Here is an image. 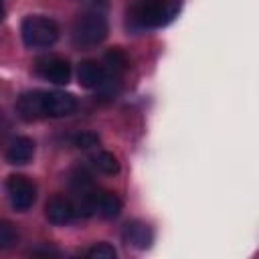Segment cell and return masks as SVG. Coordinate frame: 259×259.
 Returning a JSON list of instances; mask_svg holds the SVG:
<instances>
[{"instance_id": "4", "label": "cell", "mask_w": 259, "mask_h": 259, "mask_svg": "<svg viewBox=\"0 0 259 259\" xmlns=\"http://www.w3.org/2000/svg\"><path fill=\"white\" fill-rule=\"evenodd\" d=\"M6 192L10 198V204L14 210L18 212H26L34 200H36V186L32 184V180H28L22 174H12L6 180Z\"/></svg>"}, {"instance_id": "5", "label": "cell", "mask_w": 259, "mask_h": 259, "mask_svg": "<svg viewBox=\"0 0 259 259\" xmlns=\"http://www.w3.org/2000/svg\"><path fill=\"white\" fill-rule=\"evenodd\" d=\"M34 71L45 81L55 85H67L71 81V65L67 59L57 55H42L34 61Z\"/></svg>"}, {"instance_id": "12", "label": "cell", "mask_w": 259, "mask_h": 259, "mask_svg": "<svg viewBox=\"0 0 259 259\" xmlns=\"http://www.w3.org/2000/svg\"><path fill=\"white\" fill-rule=\"evenodd\" d=\"M79 85L85 89H97L105 81V69L97 61H81L77 67Z\"/></svg>"}, {"instance_id": "9", "label": "cell", "mask_w": 259, "mask_h": 259, "mask_svg": "<svg viewBox=\"0 0 259 259\" xmlns=\"http://www.w3.org/2000/svg\"><path fill=\"white\" fill-rule=\"evenodd\" d=\"M16 113L22 121L42 119V91H26L16 99Z\"/></svg>"}, {"instance_id": "17", "label": "cell", "mask_w": 259, "mask_h": 259, "mask_svg": "<svg viewBox=\"0 0 259 259\" xmlns=\"http://www.w3.org/2000/svg\"><path fill=\"white\" fill-rule=\"evenodd\" d=\"M73 144H75L77 148L87 150V148H93V146L99 144V136H97V134H91V132H81V134H77V136L73 138Z\"/></svg>"}, {"instance_id": "8", "label": "cell", "mask_w": 259, "mask_h": 259, "mask_svg": "<svg viewBox=\"0 0 259 259\" xmlns=\"http://www.w3.org/2000/svg\"><path fill=\"white\" fill-rule=\"evenodd\" d=\"M121 239H123L125 245L144 251V249H148L152 245L154 235H152V229L146 223H142V221H130L123 227V231H121Z\"/></svg>"}, {"instance_id": "2", "label": "cell", "mask_w": 259, "mask_h": 259, "mask_svg": "<svg viewBox=\"0 0 259 259\" xmlns=\"http://www.w3.org/2000/svg\"><path fill=\"white\" fill-rule=\"evenodd\" d=\"M107 32H109V22L105 12L99 8H89L73 24V45L79 49L97 47L99 42L105 40Z\"/></svg>"}, {"instance_id": "7", "label": "cell", "mask_w": 259, "mask_h": 259, "mask_svg": "<svg viewBox=\"0 0 259 259\" xmlns=\"http://www.w3.org/2000/svg\"><path fill=\"white\" fill-rule=\"evenodd\" d=\"M45 217L53 225H67V223H71L75 219V210H73L71 198H67L63 194L51 196L47 200V204H45Z\"/></svg>"}, {"instance_id": "11", "label": "cell", "mask_w": 259, "mask_h": 259, "mask_svg": "<svg viewBox=\"0 0 259 259\" xmlns=\"http://www.w3.org/2000/svg\"><path fill=\"white\" fill-rule=\"evenodd\" d=\"M34 156V142L26 136L14 138L6 148V162L12 166H24Z\"/></svg>"}, {"instance_id": "10", "label": "cell", "mask_w": 259, "mask_h": 259, "mask_svg": "<svg viewBox=\"0 0 259 259\" xmlns=\"http://www.w3.org/2000/svg\"><path fill=\"white\" fill-rule=\"evenodd\" d=\"M93 214H99L101 219H115L121 212V200L117 194L109 190H97L93 192Z\"/></svg>"}, {"instance_id": "6", "label": "cell", "mask_w": 259, "mask_h": 259, "mask_svg": "<svg viewBox=\"0 0 259 259\" xmlns=\"http://www.w3.org/2000/svg\"><path fill=\"white\" fill-rule=\"evenodd\" d=\"M77 99L65 91H42V115L45 117H67L75 113Z\"/></svg>"}, {"instance_id": "14", "label": "cell", "mask_w": 259, "mask_h": 259, "mask_svg": "<svg viewBox=\"0 0 259 259\" xmlns=\"http://www.w3.org/2000/svg\"><path fill=\"white\" fill-rule=\"evenodd\" d=\"M91 162H93V166H95L99 172H103V174H117V172H119V162H117V158H115L111 152H107V150L95 152V154L91 156Z\"/></svg>"}, {"instance_id": "13", "label": "cell", "mask_w": 259, "mask_h": 259, "mask_svg": "<svg viewBox=\"0 0 259 259\" xmlns=\"http://www.w3.org/2000/svg\"><path fill=\"white\" fill-rule=\"evenodd\" d=\"M127 65H130V59H127V55L121 49H111L109 53H105V65H103V69H105L107 75L121 79V75L125 73Z\"/></svg>"}, {"instance_id": "15", "label": "cell", "mask_w": 259, "mask_h": 259, "mask_svg": "<svg viewBox=\"0 0 259 259\" xmlns=\"http://www.w3.org/2000/svg\"><path fill=\"white\" fill-rule=\"evenodd\" d=\"M16 243H18V231H16V227L10 221L0 219V251L12 249Z\"/></svg>"}, {"instance_id": "1", "label": "cell", "mask_w": 259, "mask_h": 259, "mask_svg": "<svg viewBox=\"0 0 259 259\" xmlns=\"http://www.w3.org/2000/svg\"><path fill=\"white\" fill-rule=\"evenodd\" d=\"M182 8L180 0H130L125 6V28L134 34L170 24Z\"/></svg>"}, {"instance_id": "16", "label": "cell", "mask_w": 259, "mask_h": 259, "mask_svg": "<svg viewBox=\"0 0 259 259\" xmlns=\"http://www.w3.org/2000/svg\"><path fill=\"white\" fill-rule=\"evenodd\" d=\"M85 255L89 259H115L117 257V251L109 243H95L91 249H87Z\"/></svg>"}, {"instance_id": "3", "label": "cell", "mask_w": 259, "mask_h": 259, "mask_svg": "<svg viewBox=\"0 0 259 259\" xmlns=\"http://www.w3.org/2000/svg\"><path fill=\"white\" fill-rule=\"evenodd\" d=\"M20 36L28 49H45L59 38V24L53 18L30 14L20 24Z\"/></svg>"}, {"instance_id": "18", "label": "cell", "mask_w": 259, "mask_h": 259, "mask_svg": "<svg viewBox=\"0 0 259 259\" xmlns=\"http://www.w3.org/2000/svg\"><path fill=\"white\" fill-rule=\"evenodd\" d=\"M4 20V4H2V0H0V22Z\"/></svg>"}]
</instances>
